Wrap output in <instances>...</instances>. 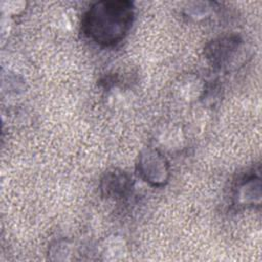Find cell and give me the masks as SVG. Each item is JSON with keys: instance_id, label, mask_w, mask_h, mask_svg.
<instances>
[{"instance_id": "cell-1", "label": "cell", "mask_w": 262, "mask_h": 262, "mask_svg": "<svg viewBox=\"0 0 262 262\" xmlns=\"http://www.w3.org/2000/svg\"><path fill=\"white\" fill-rule=\"evenodd\" d=\"M133 18L132 5L126 1L95 3L87 12L84 28L90 38L110 45L120 41L129 30Z\"/></svg>"}, {"instance_id": "cell-2", "label": "cell", "mask_w": 262, "mask_h": 262, "mask_svg": "<svg viewBox=\"0 0 262 262\" xmlns=\"http://www.w3.org/2000/svg\"><path fill=\"white\" fill-rule=\"evenodd\" d=\"M138 166L143 178L155 185L163 184L168 179L167 162L157 150H144L140 155Z\"/></svg>"}, {"instance_id": "cell-3", "label": "cell", "mask_w": 262, "mask_h": 262, "mask_svg": "<svg viewBox=\"0 0 262 262\" xmlns=\"http://www.w3.org/2000/svg\"><path fill=\"white\" fill-rule=\"evenodd\" d=\"M130 186L129 177L122 171H113L105 174L101 182V189L107 196L121 198L126 194Z\"/></svg>"}]
</instances>
